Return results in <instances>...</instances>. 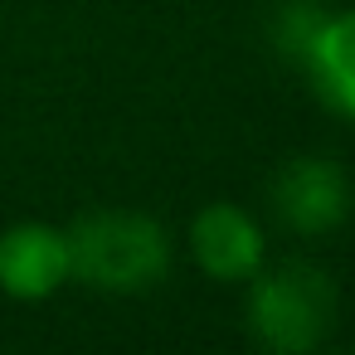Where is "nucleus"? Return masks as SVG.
I'll use <instances>...</instances> for the list:
<instances>
[{
  "label": "nucleus",
  "mask_w": 355,
  "mask_h": 355,
  "mask_svg": "<svg viewBox=\"0 0 355 355\" xmlns=\"http://www.w3.org/2000/svg\"><path fill=\"white\" fill-rule=\"evenodd\" d=\"M69 239L54 224L25 219L0 229V292L15 302H44L69 282Z\"/></svg>",
  "instance_id": "nucleus-4"
},
{
  "label": "nucleus",
  "mask_w": 355,
  "mask_h": 355,
  "mask_svg": "<svg viewBox=\"0 0 355 355\" xmlns=\"http://www.w3.org/2000/svg\"><path fill=\"white\" fill-rule=\"evenodd\" d=\"M302 69L311 73L326 107H336L340 117H355V10L326 15Z\"/></svg>",
  "instance_id": "nucleus-6"
},
{
  "label": "nucleus",
  "mask_w": 355,
  "mask_h": 355,
  "mask_svg": "<svg viewBox=\"0 0 355 355\" xmlns=\"http://www.w3.org/2000/svg\"><path fill=\"white\" fill-rule=\"evenodd\" d=\"M69 272L98 292H146L171 272V239L151 214L93 209L69 229Z\"/></svg>",
  "instance_id": "nucleus-1"
},
{
  "label": "nucleus",
  "mask_w": 355,
  "mask_h": 355,
  "mask_svg": "<svg viewBox=\"0 0 355 355\" xmlns=\"http://www.w3.org/2000/svg\"><path fill=\"white\" fill-rule=\"evenodd\" d=\"M272 209L287 229L306 239L331 234L350 214V175L331 156H297L272 180Z\"/></svg>",
  "instance_id": "nucleus-3"
},
{
  "label": "nucleus",
  "mask_w": 355,
  "mask_h": 355,
  "mask_svg": "<svg viewBox=\"0 0 355 355\" xmlns=\"http://www.w3.org/2000/svg\"><path fill=\"white\" fill-rule=\"evenodd\" d=\"M243 316H248V331L258 336V345L282 350V355H302L331 336L336 287L316 263L287 258L272 272H253Z\"/></svg>",
  "instance_id": "nucleus-2"
},
{
  "label": "nucleus",
  "mask_w": 355,
  "mask_h": 355,
  "mask_svg": "<svg viewBox=\"0 0 355 355\" xmlns=\"http://www.w3.org/2000/svg\"><path fill=\"white\" fill-rule=\"evenodd\" d=\"M321 25H326V10L316 6V0H282L277 15H272V44H277V54L306 64Z\"/></svg>",
  "instance_id": "nucleus-7"
},
{
  "label": "nucleus",
  "mask_w": 355,
  "mask_h": 355,
  "mask_svg": "<svg viewBox=\"0 0 355 355\" xmlns=\"http://www.w3.org/2000/svg\"><path fill=\"white\" fill-rule=\"evenodd\" d=\"M190 253L214 282H243L263 268V229L248 209L214 200L190 219Z\"/></svg>",
  "instance_id": "nucleus-5"
}]
</instances>
